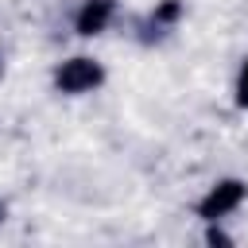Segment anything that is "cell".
<instances>
[{"mask_svg": "<svg viewBox=\"0 0 248 248\" xmlns=\"http://www.w3.org/2000/svg\"><path fill=\"white\" fill-rule=\"evenodd\" d=\"M0 221H4V205H0Z\"/></svg>", "mask_w": 248, "mask_h": 248, "instance_id": "cell-6", "label": "cell"}, {"mask_svg": "<svg viewBox=\"0 0 248 248\" xmlns=\"http://www.w3.org/2000/svg\"><path fill=\"white\" fill-rule=\"evenodd\" d=\"M244 202V182H236V178H225V182H217L202 202H198V213L205 217V221H217V217H225V213H232L236 205Z\"/></svg>", "mask_w": 248, "mask_h": 248, "instance_id": "cell-2", "label": "cell"}, {"mask_svg": "<svg viewBox=\"0 0 248 248\" xmlns=\"http://www.w3.org/2000/svg\"><path fill=\"white\" fill-rule=\"evenodd\" d=\"M112 19V0H85L78 12V31L81 35H101Z\"/></svg>", "mask_w": 248, "mask_h": 248, "instance_id": "cell-3", "label": "cell"}, {"mask_svg": "<svg viewBox=\"0 0 248 248\" xmlns=\"http://www.w3.org/2000/svg\"><path fill=\"white\" fill-rule=\"evenodd\" d=\"M178 16H182V4H178V0H163V4L151 12V27H155L151 35H163V27H170ZM151 35H147V39H151Z\"/></svg>", "mask_w": 248, "mask_h": 248, "instance_id": "cell-4", "label": "cell"}, {"mask_svg": "<svg viewBox=\"0 0 248 248\" xmlns=\"http://www.w3.org/2000/svg\"><path fill=\"white\" fill-rule=\"evenodd\" d=\"M101 78H105V70L93 58H70L54 70V85L62 93H89L93 85H101Z\"/></svg>", "mask_w": 248, "mask_h": 248, "instance_id": "cell-1", "label": "cell"}, {"mask_svg": "<svg viewBox=\"0 0 248 248\" xmlns=\"http://www.w3.org/2000/svg\"><path fill=\"white\" fill-rule=\"evenodd\" d=\"M236 101L240 108H248V62L240 66V78H236Z\"/></svg>", "mask_w": 248, "mask_h": 248, "instance_id": "cell-5", "label": "cell"}]
</instances>
